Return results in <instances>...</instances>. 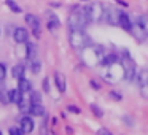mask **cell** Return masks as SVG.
Instances as JSON below:
<instances>
[{
    "mask_svg": "<svg viewBox=\"0 0 148 135\" xmlns=\"http://www.w3.org/2000/svg\"><path fill=\"white\" fill-rule=\"evenodd\" d=\"M83 13L86 14L89 22H97V21H100L103 18L105 7H103L102 3H89L83 8Z\"/></svg>",
    "mask_w": 148,
    "mask_h": 135,
    "instance_id": "6da1fadb",
    "label": "cell"
},
{
    "mask_svg": "<svg viewBox=\"0 0 148 135\" xmlns=\"http://www.w3.org/2000/svg\"><path fill=\"white\" fill-rule=\"evenodd\" d=\"M70 45L75 49H83L86 46H91V42L83 30H72L70 32Z\"/></svg>",
    "mask_w": 148,
    "mask_h": 135,
    "instance_id": "7a4b0ae2",
    "label": "cell"
},
{
    "mask_svg": "<svg viewBox=\"0 0 148 135\" xmlns=\"http://www.w3.org/2000/svg\"><path fill=\"white\" fill-rule=\"evenodd\" d=\"M88 22H89V21H88L86 14L83 13V10L73 11V13L70 14V18H69V26H70L72 30H81Z\"/></svg>",
    "mask_w": 148,
    "mask_h": 135,
    "instance_id": "3957f363",
    "label": "cell"
},
{
    "mask_svg": "<svg viewBox=\"0 0 148 135\" xmlns=\"http://www.w3.org/2000/svg\"><path fill=\"white\" fill-rule=\"evenodd\" d=\"M121 64H123V75L127 81L134 80L135 76V62L132 61L131 57H124L121 59Z\"/></svg>",
    "mask_w": 148,
    "mask_h": 135,
    "instance_id": "277c9868",
    "label": "cell"
},
{
    "mask_svg": "<svg viewBox=\"0 0 148 135\" xmlns=\"http://www.w3.org/2000/svg\"><path fill=\"white\" fill-rule=\"evenodd\" d=\"M103 16H105L107 22H110L112 26H118V24H119V16H121V11H118L116 8L110 7V8H105Z\"/></svg>",
    "mask_w": 148,
    "mask_h": 135,
    "instance_id": "5b68a950",
    "label": "cell"
},
{
    "mask_svg": "<svg viewBox=\"0 0 148 135\" xmlns=\"http://www.w3.org/2000/svg\"><path fill=\"white\" fill-rule=\"evenodd\" d=\"M14 42L19 43V45H24V43L27 42V37H29V33H27V30L24 29V27H18V29H14Z\"/></svg>",
    "mask_w": 148,
    "mask_h": 135,
    "instance_id": "8992f818",
    "label": "cell"
},
{
    "mask_svg": "<svg viewBox=\"0 0 148 135\" xmlns=\"http://www.w3.org/2000/svg\"><path fill=\"white\" fill-rule=\"evenodd\" d=\"M131 32L134 33V37H135V38L138 40V42H143V40H145V38H147V37H148V33L145 32L143 29H142V26H140V24L137 22V21H135V26H132Z\"/></svg>",
    "mask_w": 148,
    "mask_h": 135,
    "instance_id": "52a82bcc",
    "label": "cell"
},
{
    "mask_svg": "<svg viewBox=\"0 0 148 135\" xmlns=\"http://www.w3.org/2000/svg\"><path fill=\"white\" fill-rule=\"evenodd\" d=\"M26 22L29 24V26L37 32V35H38V33H40V19H38V18H37L35 14L29 13V14H26Z\"/></svg>",
    "mask_w": 148,
    "mask_h": 135,
    "instance_id": "ba28073f",
    "label": "cell"
},
{
    "mask_svg": "<svg viewBox=\"0 0 148 135\" xmlns=\"http://www.w3.org/2000/svg\"><path fill=\"white\" fill-rule=\"evenodd\" d=\"M54 80H56V86H58L59 92H65V89H67V81H65L64 73L56 72V73H54Z\"/></svg>",
    "mask_w": 148,
    "mask_h": 135,
    "instance_id": "9c48e42d",
    "label": "cell"
},
{
    "mask_svg": "<svg viewBox=\"0 0 148 135\" xmlns=\"http://www.w3.org/2000/svg\"><path fill=\"white\" fill-rule=\"evenodd\" d=\"M21 129L24 130V134H30L34 130V119L29 118V116H24L21 119Z\"/></svg>",
    "mask_w": 148,
    "mask_h": 135,
    "instance_id": "30bf717a",
    "label": "cell"
},
{
    "mask_svg": "<svg viewBox=\"0 0 148 135\" xmlns=\"http://www.w3.org/2000/svg\"><path fill=\"white\" fill-rule=\"evenodd\" d=\"M18 89L21 91L23 94H27L30 92V89H32V84H30V81L27 80V78H19V83H18Z\"/></svg>",
    "mask_w": 148,
    "mask_h": 135,
    "instance_id": "8fae6325",
    "label": "cell"
},
{
    "mask_svg": "<svg viewBox=\"0 0 148 135\" xmlns=\"http://www.w3.org/2000/svg\"><path fill=\"white\" fill-rule=\"evenodd\" d=\"M119 26H121L124 30L131 32V29H132V22H131V19H129V16H127L126 13H121V16H119Z\"/></svg>",
    "mask_w": 148,
    "mask_h": 135,
    "instance_id": "7c38bea8",
    "label": "cell"
},
{
    "mask_svg": "<svg viewBox=\"0 0 148 135\" xmlns=\"http://www.w3.org/2000/svg\"><path fill=\"white\" fill-rule=\"evenodd\" d=\"M10 91L7 89V87L3 86V83H2V81H0V102L2 103H8L10 102Z\"/></svg>",
    "mask_w": 148,
    "mask_h": 135,
    "instance_id": "4fadbf2b",
    "label": "cell"
},
{
    "mask_svg": "<svg viewBox=\"0 0 148 135\" xmlns=\"http://www.w3.org/2000/svg\"><path fill=\"white\" fill-rule=\"evenodd\" d=\"M18 105H19V110L23 113H30V110H32V102L27 99H21Z\"/></svg>",
    "mask_w": 148,
    "mask_h": 135,
    "instance_id": "5bb4252c",
    "label": "cell"
},
{
    "mask_svg": "<svg viewBox=\"0 0 148 135\" xmlns=\"http://www.w3.org/2000/svg\"><path fill=\"white\" fill-rule=\"evenodd\" d=\"M8 94H10V102L19 103V100L23 99V92H21L19 89H11Z\"/></svg>",
    "mask_w": 148,
    "mask_h": 135,
    "instance_id": "9a60e30c",
    "label": "cell"
},
{
    "mask_svg": "<svg viewBox=\"0 0 148 135\" xmlns=\"http://www.w3.org/2000/svg\"><path fill=\"white\" fill-rule=\"evenodd\" d=\"M24 70H26L24 65L23 64H18V65H14V67H13V72H11V73H13V76L16 78V80H19V78L24 76Z\"/></svg>",
    "mask_w": 148,
    "mask_h": 135,
    "instance_id": "2e32d148",
    "label": "cell"
},
{
    "mask_svg": "<svg viewBox=\"0 0 148 135\" xmlns=\"http://www.w3.org/2000/svg\"><path fill=\"white\" fill-rule=\"evenodd\" d=\"M30 113H32L34 116H42V115H45V108H43L42 103H32Z\"/></svg>",
    "mask_w": 148,
    "mask_h": 135,
    "instance_id": "e0dca14e",
    "label": "cell"
},
{
    "mask_svg": "<svg viewBox=\"0 0 148 135\" xmlns=\"http://www.w3.org/2000/svg\"><path fill=\"white\" fill-rule=\"evenodd\" d=\"M137 81H138V84H147L148 83V70L147 68H143V70H140L138 72V75H137Z\"/></svg>",
    "mask_w": 148,
    "mask_h": 135,
    "instance_id": "ac0fdd59",
    "label": "cell"
},
{
    "mask_svg": "<svg viewBox=\"0 0 148 135\" xmlns=\"http://www.w3.org/2000/svg\"><path fill=\"white\" fill-rule=\"evenodd\" d=\"M5 3H7V7L10 8L13 13H21V7L16 3V2H14V0H7Z\"/></svg>",
    "mask_w": 148,
    "mask_h": 135,
    "instance_id": "d6986e66",
    "label": "cell"
},
{
    "mask_svg": "<svg viewBox=\"0 0 148 135\" xmlns=\"http://www.w3.org/2000/svg\"><path fill=\"white\" fill-rule=\"evenodd\" d=\"M137 22L142 26V29L145 30V32L148 33V16H145V14H140L138 16V19H137Z\"/></svg>",
    "mask_w": 148,
    "mask_h": 135,
    "instance_id": "ffe728a7",
    "label": "cell"
},
{
    "mask_svg": "<svg viewBox=\"0 0 148 135\" xmlns=\"http://www.w3.org/2000/svg\"><path fill=\"white\" fill-rule=\"evenodd\" d=\"M35 52H37L35 46L29 43V45H27V54H29V59H30V61H34V59H35V56H37Z\"/></svg>",
    "mask_w": 148,
    "mask_h": 135,
    "instance_id": "44dd1931",
    "label": "cell"
},
{
    "mask_svg": "<svg viewBox=\"0 0 148 135\" xmlns=\"http://www.w3.org/2000/svg\"><path fill=\"white\" fill-rule=\"evenodd\" d=\"M30 102H32V103H42V95L34 91V92L30 94Z\"/></svg>",
    "mask_w": 148,
    "mask_h": 135,
    "instance_id": "7402d4cb",
    "label": "cell"
},
{
    "mask_svg": "<svg viewBox=\"0 0 148 135\" xmlns=\"http://www.w3.org/2000/svg\"><path fill=\"white\" fill-rule=\"evenodd\" d=\"M30 70H32V73H40V70H42V64H40V62L38 61H35V62H34L32 61V67H30Z\"/></svg>",
    "mask_w": 148,
    "mask_h": 135,
    "instance_id": "603a6c76",
    "label": "cell"
},
{
    "mask_svg": "<svg viewBox=\"0 0 148 135\" xmlns=\"http://www.w3.org/2000/svg\"><path fill=\"white\" fill-rule=\"evenodd\" d=\"M48 29H49V30H51V32H54V30H56V29H59V21H58V19H56V18H54V16H53V19H51V22H49V24H48Z\"/></svg>",
    "mask_w": 148,
    "mask_h": 135,
    "instance_id": "cb8c5ba5",
    "label": "cell"
},
{
    "mask_svg": "<svg viewBox=\"0 0 148 135\" xmlns=\"http://www.w3.org/2000/svg\"><path fill=\"white\" fill-rule=\"evenodd\" d=\"M91 110H92V113L97 116V118H102V116H103V111H102V110H100L97 105H94V103L91 105Z\"/></svg>",
    "mask_w": 148,
    "mask_h": 135,
    "instance_id": "d4e9b609",
    "label": "cell"
},
{
    "mask_svg": "<svg viewBox=\"0 0 148 135\" xmlns=\"http://www.w3.org/2000/svg\"><path fill=\"white\" fill-rule=\"evenodd\" d=\"M140 94L143 99H148V83L147 84H142L140 86Z\"/></svg>",
    "mask_w": 148,
    "mask_h": 135,
    "instance_id": "484cf974",
    "label": "cell"
},
{
    "mask_svg": "<svg viewBox=\"0 0 148 135\" xmlns=\"http://www.w3.org/2000/svg\"><path fill=\"white\" fill-rule=\"evenodd\" d=\"M5 76H7V67L3 64H0V81H3Z\"/></svg>",
    "mask_w": 148,
    "mask_h": 135,
    "instance_id": "4316f807",
    "label": "cell"
},
{
    "mask_svg": "<svg viewBox=\"0 0 148 135\" xmlns=\"http://www.w3.org/2000/svg\"><path fill=\"white\" fill-rule=\"evenodd\" d=\"M110 99H113V100H121V94L118 92V91H110Z\"/></svg>",
    "mask_w": 148,
    "mask_h": 135,
    "instance_id": "83f0119b",
    "label": "cell"
},
{
    "mask_svg": "<svg viewBox=\"0 0 148 135\" xmlns=\"http://www.w3.org/2000/svg\"><path fill=\"white\" fill-rule=\"evenodd\" d=\"M10 135H24L23 129H18V127H11L10 129Z\"/></svg>",
    "mask_w": 148,
    "mask_h": 135,
    "instance_id": "f1b7e54d",
    "label": "cell"
},
{
    "mask_svg": "<svg viewBox=\"0 0 148 135\" xmlns=\"http://www.w3.org/2000/svg\"><path fill=\"white\" fill-rule=\"evenodd\" d=\"M97 135H113V134L110 130H107V129L100 127V129H97Z\"/></svg>",
    "mask_w": 148,
    "mask_h": 135,
    "instance_id": "f546056e",
    "label": "cell"
},
{
    "mask_svg": "<svg viewBox=\"0 0 148 135\" xmlns=\"http://www.w3.org/2000/svg\"><path fill=\"white\" fill-rule=\"evenodd\" d=\"M43 91H45V92H49V81H48V78L43 81Z\"/></svg>",
    "mask_w": 148,
    "mask_h": 135,
    "instance_id": "4dcf8cb0",
    "label": "cell"
},
{
    "mask_svg": "<svg viewBox=\"0 0 148 135\" xmlns=\"http://www.w3.org/2000/svg\"><path fill=\"white\" fill-rule=\"evenodd\" d=\"M69 111H73V113H80V110H78L77 106H73V105H69Z\"/></svg>",
    "mask_w": 148,
    "mask_h": 135,
    "instance_id": "1f68e13d",
    "label": "cell"
},
{
    "mask_svg": "<svg viewBox=\"0 0 148 135\" xmlns=\"http://www.w3.org/2000/svg\"><path fill=\"white\" fill-rule=\"evenodd\" d=\"M91 86H92L94 89H99V87H100V84H99V83H96L94 80H91Z\"/></svg>",
    "mask_w": 148,
    "mask_h": 135,
    "instance_id": "d6a6232c",
    "label": "cell"
},
{
    "mask_svg": "<svg viewBox=\"0 0 148 135\" xmlns=\"http://www.w3.org/2000/svg\"><path fill=\"white\" fill-rule=\"evenodd\" d=\"M0 135H2V132H0Z\"/></svg>",
    "mask_w": 148,
    "mask_h": 135,
    "instance_id": "836d02e7",
    "label": "cell"
}]
</instances>
